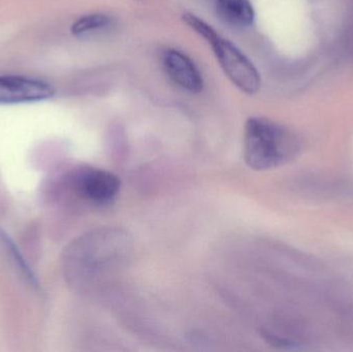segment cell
Segmentation results:
<instances>
[{
  "label": "cell",
  "instance_id": "cell-1",
  "mask_svg": "<svg viewBox=\"0 0 353 352\" xmlns=\"http://www.w3.org/2000/svg\"><path fill=\"white\" fill-rule=\"evenodd\" d=\"M132 251V236L119 227H101L77 238L63 253L64 276L79 293H90L123 268Z\"/></svg>",
  "mask_w": 353,
  "mask_h": 352
},
{
  "label": "cell",
  "instance_id": "cell-2",
  "mask_svg": "<svg viewBox=\"0 0 353 352\" xmlns=\"http://www.w3.org/2000/svg\"><path fill=\"white\" fill-rule=\"evenodd\" d=\"M302 141L290 128L268 118L252 117L245 124L244 158L256 171H267L294 161Z\"/></svg>",
  "mask_w": 353,
  "mask_h": 352
},
{
  "label": "cell",
  "instance_id": "cell-3",
  "mask_svg": "<svg viewBox=\"0 0 353 352\" xmlns=\"http://www.w3.org/2000/svg\"><path fill=\"white\" fill-rule=\"evenodd\" d=\"M183 21L211 45L222 70L241 91L249 95L259 92L261 74L251 60L236 45L224 39L211 25L191 12L183 14Z\"/></svg>",
  "mask_w": 353,
  "mask_h": 352
},
{
  "label": "cell",
  "instance_id": "cell-4",
  "mask_svg": "<svg viewBox=\"0 0 353 352\" xmlns=\"http://www.w3.org/2000/svg\"><path fill=\"white\" fill-rule=\"evenodd\" d=\"M70 187L77 196L97 206L111 204L119 194V178L97 167H80L70 177Z\"/></svg>",
  "mask_w": 353,
  "mask_h": 352
},
{
  "label": "cell",
  "instance_id": "cell-5",
  "mask_svg": "<svg viewBox=\"0 0 353 352\" xmlns=\"http://www.w3.org/2000/svg\"><path fill=\"white\" fill-rule=\"evenodd\" d=\"M56 89L41 79L0 76V105H22L53 99Z\"/></svg>",
  "mask_w": 353,
  "mask_h": 352
},
{
  "label": "cell",
  "instance_id": "cell-6",
  "mask_svg": "<svg viewBox=\"0 0 353 352\" xmlns=\"http://www.w3.org/2000/svg\"><path fill=\"white\" fill-rule=\"evenodd\" d=\"M163 68L173 82L191 93H199L203 88V76L194 62L181 51L165 50L161 56Z\"/></svg>",
  "mask_w": 353,
  "mask_h": 352
},
{
  "label": "cell",
  "instance_id": "cell-7",
  "mask_svg": "<svg viewBox=\"0 0 353 352\" xmlns=\"http://www.w3.org/2000/svg\"><path fill=\"white\" fill-rule=\"evenodd\" d=\"M219 16L232 26L248 27L255 18L254 8L249 0H216Z\"/></svg>",
  "mask_w": 353,
  "mask_h": 352
},
{
  "label": "cell",
  "instance_id": "cell-8",
  "mask_svg": "<svg viewBox=\"0 0 353 352\" xmlns=\"http://www.w3.org/2000/svg\"><path fill=\"white\" fill-rule=\"evenodd\" d=\"M115 24V20L105 14H90L81 17L72 23L70 32L79 39H88L107 31Z\"/></svg>",
  "mask_w": 353,
  "mask_h": 352
}]
</instances>
